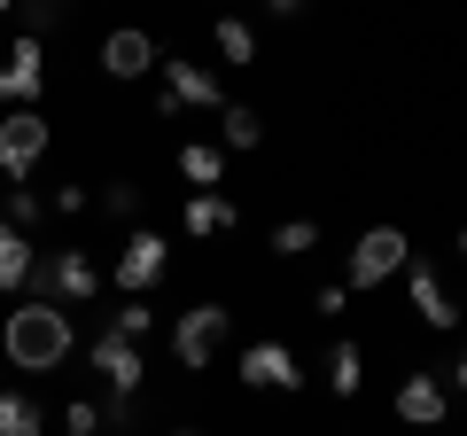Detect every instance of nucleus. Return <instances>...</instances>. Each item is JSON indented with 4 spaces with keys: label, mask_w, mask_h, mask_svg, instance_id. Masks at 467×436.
Masks as SVG:
<instances>
[{
    "label": "nucleus",
    "mask_w": 467,
    "mask_h": 436,
    "mask_svg": "<svg viewBox=\"0 0 467 436\" xmlns=\"http://www.w3.org/2000/svg\"><path fill=\"white\" fill-rule=\"evenodd\" d=\"M70 351H78V336H70V312H63V304L24 296L16 312L0 319V358H8L16 374H55Z\"/></svg>",
    "instance_id": "obj_1"
},
{
    "label": "nucleus",
    "mask_w": 467,
    "mask_h": 436,
    "mask_svg": "<svg viewBox=\"0 0 467 436\" xmlns=\"http://www.w3.org/2000/svg\"><path fill=\"white\" fill-rule=\"evenodd\" d=\"M24 296L63 304V312H70V304H94V296H101V265H94L86 250H47V257L32 265V281H24Z\"/></svg>",
    "instance_id": "obj_2"
},
{
    "label": "nucleus",
    "mask_w": 467,
    "mask_h": 436,
    "mask_svg": "<svg viewBox=\"0 0 467 436\" xmlns=\"http://www.w3.org/2000/svg\"><path fill=\"white\" fill-rule=\"evenodd\" d=\"M405 257H413V234L405 226H367L343 257V288H389L405 273Z\"/></svg>",
    "instance_id": "obj_3"
},
{
    "label": "nucleus",
    "mask_w": 467,
    "mask_h": 436,
    "mask_svg": "<svg viewBox=\"0 0 467 436\" xmlns=\"http://www.w3.org/2000/svg\"><path fill=\"white\" fill-rule=\"evenodd\" d=\"M226 327H234V312H226V304L195 296L180 319H171V358H180L187 374H211V358H218V343H226Z\"/></svg>",
    "instance_id": "obj_4"
},
{
    "label": "nucleus",
    "mask_w": 467,
    "mask_h": 436,
    "mask_svg": "<svg viewBox=\"0 0 467 436\" xmlns=\"http://www.w3.org/2000/svg\"><path fill=\"white\" fill-rule=\"evenodd\" d=\"M405 296H413V319L429 327V336H451L460 327V296H451V281H444V265L436 257H405Z\"/></svg>",
    "instance_id": "obj_5"
},
{
    "label": "nucleus",
    "mask_w": 467,
    "mask_h": 436,
    "mask_svg": "<svg viewBox=\"0 0 467 436\" xmlns=\"http://www.w3.org/2000/svg\"><path fill=\"white\" fill-rule=\"evenodd\" d=\"M47 109H8V118H0V180L8 187H24L32 180V164L39 156H47Z\"/></svg>",
    "instance_id": "obj_6"
},
{
    "label": "nucleus",
    "mask_w": 467,
    "mask_h": 436,
    "mask_svg": "<svg viewBox=\"0 0 467 436\" xmlns=\"http://www.w3.org/2000/svg\"><path fill=\"white\" fill-rule=\"evenodd\" d=\"M86 367L109 382V398H140V374H149V343H125L117 327H101L86 343Z\"/></svg>",
    "instance_id": "obj_7"
},
{
    "label": "nucleus",
    "mask_w": 467,
    "mask_h": 436,
    "mask_svg": "<svg viewBox=\"0 0 467 436\" xmlns=\"http://www.w3.org/2000/svg\"><path fill=\"white\" fill-rule=\"evenodd\" d=\"M164 265H171V242L156 234V226H133L125 250H117V265H109V281L125 288V296H149V288L164 281Z\"/></svg>",
    "instance_id": "obj_8"
},
{
    "label": "nucleus",
    "mask_w": 467,
    "mask_h": 436,
    "mask_svg": "<svg viewBox=\"0 0 467 436\" xmlns=\"http://www.w3.org/2000/svg\"><path fill=\"white\" fill-rule=\"evenodd\" d=\"M39 86H47V39L16 32V55H0V101L8 109H39Z\"/></svg>",
    "instance_id": "obj_9"
},
{
    "label": "nucleus",
    "mask_w": 467,
    "mask_h": 436,
    "mask_svg": "<svg viewBox=\"0 0 467 436\" xmlns=\"http://www.w3.org/2000/svg\"><path fill=\"white\" fill-rule=\"evenodd\" d=\"M398 420L405 429H444L451 420V389H444V374H429V367H413L398 382Z\"/></svg>",
    "instance_id": "obj_10"
},
{
    "label": "nucleus",
    "mask_w": 467,
    "mask_h": 436,
    "mask_svg": "<svg viewBox=\"0 0 467 436\" xmlns=\"http://www.w3.org/2000/svg\"><path fill=\"white\" fill-rule=\"evenodd\" d=\"M156 63H164V47H156V39L140 32V24H117V32L101 39V70H109L117 86H133V78H149Z\"/></svg>",
    "instance_id": "obj_11"
},
{
    "label": "nucleus",
    "mask_w": 467,
    "mask_h": 436,
    "mask_svg": "<svg viewBox=\"0 0 467 436\" xmlns=\"http://www.w3.org/2000/svg\"><path fill=\"white\" fill-rule=\"evenodd\" d=\"M156 78H164V94L180 101V109H226V86H218L202 63H187V55H164Z\"/></svg>",
    "instance_id": "obj_12"
},
{
    "label": "nucleus",
    "mask_w": 467,
    "mask_h": 436,
    "mask_svg": "<svg viewBox=\"0 0 467 436\" xmlns=\"http://www.w3.org/2000/svg\"><path fill=\"white\" fill-rule=\"evenodd\" d=\"M242 382L250 389H304V367H296L288 343H250L242 351Z\"/></svg>",
    "instance_id": "obj_13"
},
{
    "label": "nucleus",
    "mask_w": 467,
    "mask_h": 436,
    "mask_svg": "<svg viewBox=\"0 0 467 436\" xmlns=\"http://www.w3.org/2000/svg\"><path fill=\"white\" fill-rule=\"evenodd\" d=\"M180 180L195 187V195H218V187H226V149H218V140H187L180 149Z\"/></svg>",
    "instance_id": "obj_14"
},
{
    "label": "nucleus",
    "mask_w": 467,
    "mask_h": 436,
    "mask_svg": "<svg viewBox=\"0 0 467 436\" xmlns=\"http://www.w3.org/2000/svg\"><path fill=\"white\" fill-rule=\"evenodd\" d=\"M180 226L187 234H234V226H242V211H234V195H187V211H180Z\"/></svg>",
    "instance_id": "obj_15"
},
{
    "label": "nucleus",
    "mask_w": 467,
    "mask_h": 436,
    "mask_svg": "<svg viewBox=\"0 0 467 436\" xmlns=\"http://www.w3.org/2000/svg\"><path fill=\"white\" fill-rule=\"evenodd\" d=\"M32 265H39L32 234H16V226H8V218H0V296H16V288L32 281Z\"/></svg>",
    "instance_id": "obj_16"
},
{
    "label": "nucleus",
    "mask_w": 467,
    "mask_h": 436,
    "mask_svg": "<svg viewBox=\"0 0 467 436\" xmlns=\"http://www.w3.org/2000/svg\"><path fill=\"white\" fill-rule=\"evenodd\" d=\"M265 140V118H257L250 101H226L218 109V149H257Z\"/></svg>",
    "instance_id": "obj_17"
},
{
    "label": "nucleus",
    "mask_w": 467,
    "mask_h": 436,
    "mask_svg": "<svg viewBox=\"0 0 467 436\" xmlns=\"http://www.w3.org/2000/svg\"><path fill=\"white\" fill-rule=\"evenodd\" d=\"M358 382H367V351L358 343H335L327 351V389L335 398H358Z\"/></svg>",
    "instance_id": "obj_18"
},
{
    "label": "nucleus",
    "mask_w": 467,
    "mask_h": 436,
    "mask_svg": "<svg viewBox=\"0 0 467 436\" xmlns=\"http://www.w3.org/2000/svg\"><path fill=\"white\" fill-rule=\"evenodd\" d=\"M109 327H117L125 343H149V336H156V304H149V296H125V304L109 312Z\"/></svg>",
    "instance_id": "obj_19"
},
{
    "label": "nucleus",
    "mask_w": 467,
    "mask_h": 436,
    "mask_svg": "<svg viewBox=\"0 0 467 436\" xmlns=\"http://www.w3.org/2000/svg\"><path fill=\"white\" fill-rule=\"evenodd\" d=\"M39 429H47V413L32 398H16V389H0V436H39Z\"/></svg>",
    "instance_id": "obj_20"
},
{
    "label": "nucleus",
    "mask_w": 467,
    "mask_h": 436,
    "mask_svg": "<svg viewBox=\"0 0 467 436\" xmlns=\"http://www.w3.org/2000/svg\"><path fill=\"white\" fill-rule=\"evenodd\" d=\"M211 39H218V55H226V63H257V32H250L242 16H218Z\"/></svg>",
    "instance_id": "obj_21"
},
{
    "label": "nucleus",
    "mask_w": 467,
    "mask_h": 436,
    "mask_svg": "<svg viewBox=\"0 0 467 436\" xmlns=\"http://www.w3.org/2000/svg\"><path fill=\"white\" fill-rule=\"evenodd\" d=\"M312 242H319V218H281V226L265 234V250H273V257H304Z\"/></svg>",
    "instance_id": "obj_22"
},
{
    "label": "nucleus",
    "mask_w": 467,
    "mask_h": 436,
    "mask_svg": "<svg viewBox=\"0 0 467 436\" xmlns=\"http://www.w3.org/2000/svg\"><path fill=\"white\" fill-rule=\"evenodd\" d=\"M63 16H70V0H16V24H24V39H47Z\"/></svg>",
    "instance_id": "obj_23"
},
{
    "label": "nucleus",
    "mask_w": 467,
    "mask_h": 436,
    "mask_svg": "<svg viewBox=\"0 0 467 436\" xmlns=\"http://www.w3.org/2000/svg\"><path fill=\"white\" fill-rule=\"evenodd\" d=\"M140 202H149V187H140V180H109V187H101V211L125 218V226L140 218Z\"/></svg>",
    "instance_id": "obj_24"
},
{
    "label": "nucleus",
    "mask_w": 467,
    "mask_h": 436,
    "mask_svg": "<svg viewBox=\"0 0 467 436\" xmlns=\"http://www.w3.org/2000/svg\"><path fill=\"white\" fill-rule=\"evenodd\" d=\"M0 218H8L16 234H32L39 218H47V195H32V187H8V211H0Z\"/></svg>",
    "instance_id": "obj_25"
},
{
    "label": "nucleus",
    "mask_w": 467,
    "mask_h": 436,
    "mask_svg": "<svg viewBox=\"0 0 467 436\" xmlns=\"http://www.w3.org/2000/svg\"><path fill=\"white\" fill-rule=\"evenodd\" d=\"M63 429H70V436H109V429H101V405H94V398H78V405H70V413H63Z\"/></svg>",
    "instance_id": "obj_26"
},
{
    "label": "nucleus",
    "mask_w": 467,
    "mask_h": 436,
    "mask_svg": "<svg viewBox=\"0 0 467 436\" xmlns=\"http://www.w3.org/2000/svg\"><path fill=\"white\" fill-rule=\"evenodd\" d=\"M86 202H94V195H86V187H78V180H70V187H55V195H47V211H55V218H78V211H86Z\"/></svg>",
    "instance_id": "obj_27"
},
{
    "label": "nucleus",
    "mask_w": 467,
    "mask_h": 436,
    "mask_svg": "<svg viewBox=\"0 0 467 436\" xmlns=\"http://www.w3.org/2000/svg\"><path fill=\"white\" fill-rule=\"evenodd\" d=\"M343 304H350V288L335 281V288H319V296H312V312H319V319H343Z\"/></svg>",
    "instance_id": "obj_28"
},
{
    "label": "nucleus",
    "mask_w": 467,
    "mask_h": 436,
    "mask_svg": "<svg viewBox=\"0 0 467 436\" xmlns=\"http://www.w3.org/2000/svg\"><path fill=\"white\" fill-rule=\"evenodd\" d=\"M257 8H265V16H281V24H288V16H304V0H257Z\"/></svg>",
    "instance_id": "obj_29"
},
{
    "label": "nucleus",
    "mask_w": 467,
    "mask_h": 436,
    "mask_svg": "<svg viewBox=\"0 0 467 436\" xmlns=\"http://www.w3.org/2000/svg\"><path fill=\"white\" fill-rule=\"evenodd\" d=\"M451 382H460V389H467V343H460V367H451Z\"/></svg>",
    "instance_id": "obj_30"
},
{
    "label": "nucleus",
    "mask_w": 467,
    "mask_h": 436,
    "mask_svg": "<svg viewBox=\"0 0 467 436\" xmlns=\"http://www.w3.org/2000/svg\"><path fill=\"white\" fill-rule=\"evenodd\" d=\"M451 257H467V226H460V234H451Z\"/></svg>",
    "instance_id": "obj_31"
},
{
    "label": "nucleus",
    "mask_w": 467,
    "mask_h": 436,
    "mask_svg": "<svg viewBox=\"0 0 467 436\" xmlns=\"http://www.w3.org/2000/svg\"><path fill=\"white\" fill-rule=\"evenodd\" d=\"M0 16H16V0H0Z\"/></svg>",
    "instance_id": "obj_32"
},
{
    "label": "nucleus",
    "mask_w": 467,
    "mask_h": 436,
    "mask_svg": "<svg viewBox=\"0 0 467 436\" xmlns=\"http://www.w3.org/2000/svg\"><path fill=\"white\" fill-rule=\"evenodd\" d=\"M171 436H202V429H171Z\"/></svg>",
    "instance_id": "obj_33"
}]
</instances>
